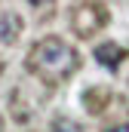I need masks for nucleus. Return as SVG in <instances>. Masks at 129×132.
Here are the masks:
<instances>
[{
	"instance_id": "nucleus-1",
	"label": "nucleus",
	"mask_w": 129,
	"mask_h": 132,
	"mask_svg": "<svg viewBox=\"0 0 129 132\" xmlns=\"http://www.w3.org/2000/svg\"><path fill=\"white\" fill-rule=\"evenodd\" d=\"M28 71L37 74L40 80H46V83H62L77 71V52L59 37H46V40L31 46Z\"/></svg>"
},
{
	"instance_id": "nucleus-2",
	"label": "nucleus",
	"mask_w": 129,
	"mask_h": 132,
	"mask_svg": "<svg viewBox=\"0 0 129 132\" xmlns=\"http://www.w3.org/2000/svg\"><path fill=\"white\" fill-rule=\"evenodd\" d=\"M71 22H74V31L80 34V37H89V34H95L108 22V15H104V9L98 3H83V6L74 9V19Z\"/></svg>"
},
{
	"instance_id": "nucleus-3",
	"label": "nucleus",
	"mask_w": 129,
	"mask_h": 132,
	"mask_svg": "<svg viewBox=\"0 0 129 132\" xmlns=\"http://www.w3.org/2000/svg\"><path fill=\"white\" fill-rule=\"evenodd\" d=\"M123 55H126V52H123L117 43H98L95 46V62L104 65V68H117V62H120Z\"/></svg>"
},
{
	"instance_id": "nucleus-4",
	"label": "nucleus",
	"mask_w": 129,
	"mask_h": 132,
	"mask_svg": "<svg viewBox=\"0 0 129 132\" xmlns=\"http://www.w3.org/2000/svg\"><path fill=\"white\" fill-rule=\"evenodd\" d=\"M19 34H22V19L3 12V15H0V43H12Z\"/></svg>"
},
{
	"instance_id": "nucleus-5",
	"label": "nucleus",
	"mask_w": 129,
	"mask_h": 132,
	"mask_svg": "<svg viewBox=\"0 0 129 132\" xmlns=\"http://www.w3.org/2000/svg\"><path fill=\"white\" fill-rule=\"evenodd\" d=\"M52 132H83V129H80L74 120H59V123L52 126Z\"/></svg>"
},
{
	"instance_id": "nucleus-6",
	"label": "nucleus",
	"mask_w": 129,
	"mask_h": 132,
	"mask_svg": "<svg viewBox=\"0 0 129 132\" xmlns=\"http://www.w3.org/2000/svg\"><path fill=\"white\" fill-rule=\"evenodd\" d=\"M31 6H43L46 9V6H52V0H31Z\"/></svg>"
},
{
	"instance_id": "nucleus-7",
	"label": "nucleus",
	"mask_w": 129,
	"mask_h": 132,
	"mask_svg": "<svg viewBox=\"0 0 129 132\" xmlns=\"http://www.w3.org/2000/svg\"><path fill=\"white\" fill-rule=\"evenodd\" d=\"M111 132H129V126H114Z\"/></svg>"
}]
</instances>
